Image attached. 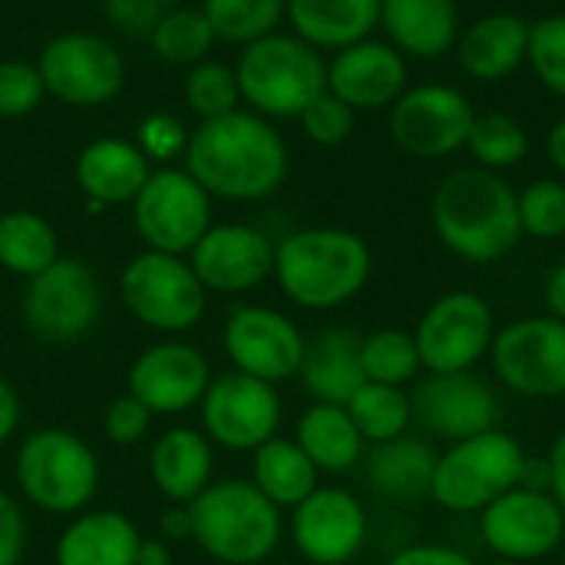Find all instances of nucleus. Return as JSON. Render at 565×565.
<instances>
[{
	"instance_id": "nucleus-17",
	"label": "nucleus",
	"mask_w": 565,
	"mask_h": 565,
	"mask_svg": "<svg viewBox=\"0 0 565 565\" xmlns=\"http://www.w3.org/2000/svg\"><path fill=\"white\" fill-rule=\"evenodd\" d=\"M222 348L232 361V371L278 387L298 377L305 358V334L288 315L275 308L238 305L228 311Z\"/></svg>"
},
{
	"instance_id": "nucleus-42",
	"label": "nucleus",
	"mask_w": 565,
	"mask_h": 565,
	"mask_svg": "<svg viewBox=\"0 0 565 565\" xmlns=\"http://www.w3.org/2000/svg\"><path fill=\"white\" fill-rule=\"evenodd\" d=\"M43 96L46 86L36 63H23V60L0 63V119L30 116L43 103Z\"/></svg>"
},
{
	"instance_id": "nucleus-22",
	"label": "nucleus",
	"mask_w": 565,
	"mask_h": 565,
	"mask_svg": "<svg viewBox=\"0 0 565 565\" xmlns=\"http://www.w3.org/2000/svg\"><path fill=\"white\" fill-rule=\"evenodd\" d=\"M407 89V56L387 40L367 36L328 60V93L354 113L391 109Z\"/></svg>"
},
{
	"instance_id": "nucleus-3",
	"label": "nucleus",
	"mask_w": 565,
	"mask_h": 565,
	"mask_svg": "<svg viewBox=\"0 0 565 565\" xmlns=\"http://www.w3.org/2000/svg\"><path fill=\"white\" fill-rule=\"evenodd\" d=\"M374 271L371 245L341 225L291 232L275 245V281L305 311H334L354 301Z\"/></svg>"
},
{
	"instance_id": "nucleus-1",
	"label": "nucleus",
	"mask_w": 565,
	"mask_h": 565,
	"mask_svg": "<svg viewBox=\"0 0 565 565\" xmlns=\"http://www.w3.org/2000/svg\"><path fill=\"white\" fill-rule=\"evenodd\" d=\"M288 146L281 132L252 109L202 119L185 146V172L212 195L228 202H258L288 179Z\"/></svg>"
},
{
	"instance_id": "nucleus-47",
	"label": "nucleus",
	"mask_w": 565,
	"mask_h": 565,
	"mask_svg": "<svg viewBox=\"0 0 565 565\" xmlns=\"http://www.w3.org/2000/svg\"><path fill=\"white\" fill-rule=\"evenodd\" d=\"M106 13L113 17V23L126 33H139V36H152V26L162 17V3L159 0H109Z\"/></svg>"
},
{
	"instance_id": "nucleus-20",
	"label": "nucleus",
	"mask_w": 565,
	"mask_h": 565,
	"mask_svg": "<svg viewBox=\"0 0 565 565\" xmlns=\"http://www.w3.org/2000/svg\"><path fill=\"white\" fill-rule=\"evenodd\" d=\"M189 265L215 295H245L275 275V242L245 222L212 225L189 252Z\"/></svg>"
},
{
	"instance_id": "nucleus-28",
	"label": "nucleus",
	"mask_w": 565,
	"mask_h": 565,
	"mask_svg": "<svg viewBox=\"0 0 565 565\" xmlns=\"http://www.w3.org/2000/svg\"><path fill=\"white\" fill-rule=\"evenodd\" d=\"M298 377L305 391L315 397V404L344 407L364 384L361 338L348 328H324L321 334L305 341Z\"/></svg>"
},
{
	"instance_id": "nucleus-39",
	"label": "nucleus",
	"mask_w": 565,
	"mask_h": 565,
	"mask_svg": "<svg viewBox=\"0 0 565 565\" xmlns=\"http://www.w3.org/2000/svg\"><path fill=\"white\" fill-rule=\"evenodd\" d=\"M238 76L218 60H202L185 76V103L199 119H218L238 109Z\"/></svg>"
},
{
	"instance_id": "nucleus-58",
	"label": "nucleus",
	"mask_w": 565,
	"mask_h": 565,
	"mask_svg": "<svg viewBox=\"0 0 565 565\" xmlns=\"http://www.w3.org/2000/svg\"><path fill=\"white\" fill-rule=\"evenodd\" d=\"M93 3H109V0H93Z\"/></svg>"
},
{
	"instance_id": "nucleus-13",
	"label": "nucleus",
	"mask_w": 565,
	"mask_h": 565,
	"mask_svg": "<svg viewBox=\"0 0 565 565\" xmlns=\"http://www.w3.org/2000/svg\"><path fill=\"white\" fill-rule=\"evenodd\" d=\"M473 119L477 109L463 89L450 83H420L407 86L391 106V136L407 156L434 162L457 156L467 146Z\"/></svg>"
},
{
	"instance_id": "nucleus-35",
	"label": "nucleus",
	"mask_w": 565,
	"mask_h": 565,
	"mask_svg": "<svg viewBox=\"0 0 565 565\" xmlns=\"http://www.w3.org/2000/svg\"><path fill=\"white\" fill-rule=\"evenodd\" d=\"M463 149L473 156V166L507 172L530 156V132L510 113H477Z\"/></svg>"
},
{
	"instance_id": "nucleus-29",
	"label": "nucleus",
	"mask_w": 565,
	"mask_h": 565,
	"mask_svg": "<svg viewBox=\"0 0 565 565\" xmlns=\"http://www.w3.org/2000/svg\"><path fill=\"white\" fill-rule=\"evenodd\" d=\"M291 33L315 50H344L374 36L381 26V0H288Z\"/></svg>"
},
{
	"instance_id": "nucleus-52",
	"label": "nucleus",
	"mask_w": 565,
	"mask_h": 565,
	"mask_svg": "<svg viewBox=\"0 0 565 565\" xmlns=\"http://www.w3.org/2000/svg\"><path fill=\"white\" fill-rule=\"evenodd\" d=\"M162 540H192V516H189V507L182 503H172L166 513H162Z\"/></svg>"
},
{
	"instance_id": "nucleus-33",
	"label": "nucleus",
	"mask_w": 565,
	"mask_h": 565,
	"mask_svg": "<svg viewBox=\"0 0 565 565\" xmlns=\"http://www.w3.org/2000/svg\"><path fill=\"white\" fill-rule=\"evenodd\" d=\"M60 258L53 225L26 209L0 215V268L20 278H33Z\"/></svg>"
},
{
	"instance_id": "nucleus-9",
	"label": "nucleus",
	"mask_w": 565,
	"mask_h": 565,
	"mask_svg": "<svg viewBox=\"0 0 565 565\" xmlns=\"http://www.w3.org/2000/svg\"><path fill=\"white\" fill-rule=\"evenodd\" d=\"M23 324L46 344H73L86 338L103 315V288L96 271L76 258H56L40 275L26 278L20 298Z\"/></svg>"
},
{
	"instance_id": "nucleus-41",
	"label": "nucleus",
	"mask_w": 565,
	"mask_h": 565,
	"mask_svg": "<svg viewBox=\"0 0 565 565\" xmlns=\"http://www.w3.org/2000/svg\"><path fill=\"white\" fill-rule=\"evenodd\" d=\"M526 66L533 70L543 89L565 99V13H546L540 20H530Z\"/></svg>"
},
{
	"instance_id": "nucleus-54",
	"label": "nucleus",
	"mask_w": 565,
	"mask_h": 565,
	"mask_svg": "<svg viewBox=\"0 0 565 565\" xmlns=\"http://www.w3.org/2000/svg\"><path fill=\"white\" fill-rule=\"evenodd\" d=\"M546 156H550L553 169L565 179V116L553 122V129L546 136Z\"/></svg>"
},
{
	"instance_id": "nucleus-31",
	"label": "nucleus",
	"mask_w": 565,
	"mask_h": 565,
	"mask_svg": "<svg viewBox=\"0 0 565 565\" xmlns=\"http://www.w3.org/2000/svg\"><path fill=\"white\" fill-rule=\"evenodd\" d=\"M295 444L308 454L318 473H348L364 460V437L358 434L348 407L311 404L295 427Z\"/></svg>"
},
{
	"instance_id": "nucleus-50",
	"label": "nucleus",
	"mask_w": 565,
	"mask_h": 565,
	"mask_svg": "<svg viewBox=\"0 0 565 565\" xmlns=\"http://www.w3.org/2000/svg\"><path fill=\"white\" fill-rule=\"evenodd\" d=\"M546 470H550V493L565 513V430L553 440V447L546 454Z\"/></svg>"
},
{
	"instance_id": "nucleus-15",
	"label": "nucleus",
	"mask_w": 565,
	"mask_h": 565,
	"mask_svg": "<svg viewBox=\"0 0 565 565\" xmlns=\"http://www.w3.org/2000/svg\"><path fill=\"white\" fill-rule=\"evenodd\" d=\"M477 516L480 536L497 559L536 563L559 553L565 540V513L550 490L513 487Z\"/></svg>"
},
{
	"instance_id": "nucleus-43",
	"label": "nucleus",
	"mask_w": 565,
	"mask_h": 565,
	"mask_svg": "<svg viewBox=\"0 0 565 565\" xmlns=\"http://www.w3.org/2000/svg\"><path fill=\"white\" fill-rule=\"evenodd\" d=\"M298 119H301V129H305V136H308L311 142L331 149V146H341V142L351 139L354 122H358V113H354L348 103H341L334 93L324 89Z\"/></svg>"
},
{
	"instance_id": "nucleus-48",
	"label": "nucleus",
	"mask_w": 565,
	"mask_h": 565,
	"mask_svg": "<svg viewBox=\"0 0 565 565\" xmlns=\"http://www.w3.org/2000/svg\"><path fill=\"white\" fill-rule=\"evenodd\" d=\"M387 565H477L467 553L444 543H414L391 556Z\"/></svg>"
},
{
	"instance_id": "nucleus-18",
	"label": "nucleus",
	"mask_w": 565,
	"mask_h": 565,
	"mask_svg": "<svg viewBox=\"0 0 565 565\" xmlns=\"http://www.w3.org/2000/svg\"><path fill=\"white\" fill-rule=\"evenodd\" d=\"M411 404H414V420L427 434L447 444H460L467 437L487 434L500 420L497 391L477 371L427 374L424 381H417Z\"/></svg>"
},
{
	"instance_id": "nucleus-21",
	"label": "nucleus",
	"mask_w": 565,
	"mask_h": 565,
	"mask_svg": "<svg viewBox=\"0 0 565 565\" xmlns=\"http://www.w3.org/2000/svg\"><path fill=\"white\" fill-rule=\"evenodd\" d=\"M212 384V367L195 344L159 341L146 348L129 367V394L156 417H175L199 407Z\"/></svg>"
},
{
	"instance_id": "nucleus-10",
	"label": "nucleus",
	"mask_w": 565,
	"mask_h": 565,
	"mask_svg": "<svg viewBox=\"0 0 565 565\" xmlns=\"http://www.w3.org/2000/svg\"><path fill=\"white\" fill-rule=\"evenodd\" d=\"M493 377L530 401L565 394V321L553 315H530L497 328L490 344Z\"/></svg>"
},
{
	"instance_id": "nucleus-19",
	"label": "nucleus",
	"mask_w": 565,
	"mask_h": 565,
	"mask_svg": "<svg viewBox=\"0 0 565 565\" xmlns=\"http://www.w3.org/2000/svg\"><path fill=\"white\" fill-rule=\"evenodd\" d=\"M291 540L311 565H348L367 543V510L344 487H318L291 510Z\"/></svg>"
},
{
	"instance_id": "nucleus-46",
	"label": "nucleus",
	"mask_w": 565,
	"mask_h": 565,
	"mask_svg": "<svg viewBox=\"0 0 565 565\" xmlns=\"http://www.w3.org/2000/svg\"><path fill=\"white\" fill-rule=\"evenodd\" d=\"M26 553V520L20 503L0 490V565H20Z\"/></svg>"
},
{
	"instance_id": "nucleus-38",
	"label": "nucleus",
	"mask_w": 565,
	"mask_h": 565,
	"mask_svg": "<svg viewBox=\"0 0 565 565\" xmlns=\"http://www.w3.org/2000/svg\"><path fill=\"white\" fill-rule=\"evenodd\" d=\"M288 0H202V13L209 17L215 40L228 43H255L278 30L285 20Z\"/></svg>"
},
{
	"instance_id": "nucleus-56",
	"label": "nucleus",
	"mask_w": 565,
	"mask_h": 565,
	"mask_svg": "<svg viewBox=\"0 0 565 565\" xmlns=\"http://www.w3.org/2000/svg\"><path fill=\"white\" fill-rule=\"evenodd\" d=\"M490 565H523V563H510V559H497V563H490Z\"/></svg>"
},
{
	"instance_id": "nucleus-24",
	"label": "nucleus",
	"mask_w": 565,
	"mask_h": 565,
	"mask_svg": "<svg viewBox=\"0 0 565 565\" xmlns=\"http://www.w3.org/2000/svg\"><path fill=\"white\" fill-rule=\"evenodd\" d=\"M530 20L510 10L473 20L457 40V63L477 83H503L526 66Z\"/></svg>"
},
{
	"instance_id": "nucleus-23",
	"label": "nucleus",
	"mask_w": 565,
	"mask_h": 565,
	"mask_svg": "<svg viewBox=\"0 0 565 565\" xmlns=\"http://www.w3.org/2000/svg\"><path fill=\"white\" fill-rule=\"evenodd\" d=\"M384 40L407 60H440L463 33L457 0H381Z\"/></svg>"
},
{
	"instance_id": "nucleus-37",
	"label": "nucleus",
	"mask_w": 565,
	"mask_h": 565,
	"mask_svg": "<svg viewBox=\"0 0 565 565\" xmlns=\"http://www.w3.org/2000/svg\"><path fill=\"white\" fill-rule=\"evenodd\" d=\"M361 367H364V381L371 384H387V387L414 384L417 374L424 371L414 331L384 328L361 338Z\"/></svg>"
},
{
	"instance_id": "nucleus-16",
	"label": "nucleus",
	"mask_w": 565,
	"mask_h": 565,
	"mask_svg": "<svg viewBox=\"0 0 565 565\" xmlns=\"http://www.w3.org/2000/svg\"><path fill=\"white\" fill-rule=\"evenodd\" d=\"M36 70L46 93L66 106H103L119 96L126 83V63L119 50L96 33H60L53 36Z\"/></svg>"
},
{
	"instance_id": "nucleus-26",
	"label": "nucleus",
	"mask_w": 565,
	"mask_h": 565,
	"mask_svg": "<svg viewBox=\"0 0 565 565\" xmlns=\"http://www.w3.org/2000/svg\"><path fill=\"white\" fill-rule=\"evenodd\" d=\"M142 533L119 510H83L56 540V565H136Z\"/></svg>"
},
{
	"instance_id": "nucleus-49",
	"label": "nucleus",
	"mask_w": 565,
	"mask_h": 565,
	"mask_svg": "<svg viewBox=\"0 0 565 565\" xmlns=\"http://www.w3.org/2000/svg\"><path fill=\"white\" fill-rule=\"evenodd\" d=\"M20 417H23L20 394H17L13 384L0 374V447H3L7 440H13V434L20 430Z\"/></svg>"
},
{
	"instance_id": "nucleus-36",
	"label": "nucleus",
	"mask_w": 565,
	"mask_h": 565,
	"mask_svg": "<svg viewBox=\"0 0 565 565\" xmlns=\"http://www.w3.org/2000/svg\"><path fill=\"white\" fill-rule=\"evenodd\" d=\"M152 50L175 66H195L209 56L215 43V30L202 7H166L159 23L152 26Z\"/></svg>"
},
{
	"instance_id": "nucleus-25",
	"label": "nucleus",
	"mask_w": 565,
	"mask_h": 565,
	"mask_svg": "<svg viewBox=\"0 0 565 565\" xmlns=\"http://www.w3.org/2000/svg\"><path fill=\"white\" fill-rule=\"evenodd\" d=\"M215 473V450L212 440L192 427L166 430L149 454V477L152 487L169 500L189 507L195 497L205 493Z\"/></svg>"
},
{
	"instance_id": "nucleus-32",
	"label": "nucleus",
	"mask_w": 565,
	"mask_h": 565,
	"mask_svg": "<svg viewBox=\"0 0 565 565\" xmlns=\"http://www.w3.org/2000/svg\"><path fill=\"white\" fill-rule=\"evenodd\" d=\"M318 477V467L295 444V437H271L252 454V483L278 510H295L298 503H305L321 487Z\"/></svg>"
},
{
	"instance_id": "nucleus-7",
	"label": "nucleus",
	"mask_w": 565,
	"mask_h": 565,
	"mask_svg": "<svg viewBox=\"0 0 565 565\" xmlns=\"http://www.w3.org/2000/svg\"><path fill=\"white\" fill-rule=\"evenodd\" d=\"M530 454L500 427L450 444L437 457L430 500L447 513H480L513 487H520Z\"/></svg>"
},
{
	"instance_id": "nucleus-14",
	"label": "nucleus",
	"mask_w": 565,
	"mask_h": 565,
	"mask_svg": "<svg viewBox=\"0 0 565 565\" xmlns=\"http://www.w3.org/2000/svg\"><path fill=\"white\" fill-rule=\"evenodd\" d=\"M199 414H202V434L212 440V447L218 444L225 450L255 454L262 444L278 437L281 397L275 384L228 371L209 384Z\"/></svg>"
},
{
	"instance_id": "nucleus-27",
	"label": "nucleus",
	"mask_w": 565,
	"mask_h": 565,
	"mask_svg": "<svg viewBox=\"0 0 565 565\" xmlns=\"http://www.w3.org/2000/svg\"><path fill=\"white\" fill-rule=\"evenodd\" d=\"M149 175V159L136 142L126 139H96L76 159V185L93 202V209L126 202L132 205Z\"/></svg>"
},
{
	"instance_id": "nucleus-34",
	"label": "nucleus",
	"mask_w": 565,
	"mask_h": 565,
	"mask_svg": "<svg viewBox=\"0 0 565 565\" xmlns=\"http://www.w3.org/2000/svg\"><path fill=\"white\" fill-rule=\"evenodd\" d=\"M344 407H348L358 434L371 447L407 437V430L414 424V404H411L407 387H387V384L364 381Z\"/></svg>"
},
{
	"instance_id": "nucleus-8",
	"label": "nucleus",
	"mask_w": 565,
	"mask_h": 565,
	"mask_svg": "<svg viewBox=\"0 0 565 565\" xmlns=\"http://www.w3.org/2000/svg\"><path fill=\"white\" fill-rule=\"evenodd\" d=\"M119 298L126 311L149 331L185 334L202 321L209 291L192 271L189 258L146 248L122 268Z\"/></svg>"
},
{
	"instance_id": "nucleus-30",
	"label": "nucleus",
	"mask_w": 565,
	"mask_h": 565,
	"mask_svg": "<svg viewBox=\"0 0 565 565\" xmlns=\"http://www.w3.org/2000/svg\"><path fill=\"white\" fill-rule=\"evenodd\" d=\"M437 450L427 440L417 437H397L387 444H377L367 460L364 473L374 493L394 500V503H414L430 497L434 470H437Z\"/></svg>"
},
{
	"instance_id": "nucleus-11",
	"label": "nucleus",
	"mask_w": 565,
	"mask_h": 565,
	"mask_svg": "<svg viewBox=\"0 0 565 565\" xmlns=\"http://www.w3.org/2000/svg\"><path fill=\"white\" fill-rule=\"evenodd\" d=\"M497 338V318L483 295L447 291L427 305L414 328L420 364L427 374H460L473 371Z\"/></svg>"
},
{
	"instance_id": "nucleus-45",
	"label": "nucleus",
	"mask_w": 565,
	"mask_h": 565,
	"mask_svg": "<svg viewBox=\"0 0 565 565\" xmlns=\"http://www.w3.org/2000/svg\"><path fill=\"white\" fill-rule=\"evenodd\" d=\"M152 417H156V414H152L139 397H132V394L126 391V394H119V397L106 407V414H103V430H106V437H109L116 447H132V444H142V440L149 437Z\"/></svg>"
},
{
	"instance_id": "nucleus-44",
	"label": "nucleus",
	"mask_w": 565,
	"mask_h": 565,
	"mask_svg": "<svg viewBox=\"0 0 565 565\" xmlns=\"http://www.w3.org/2000/svg\"><path fill=\"white\" fill-rule=\"evenodd\" d=\"M189 129L179 116L172 113H152L139 122V132H136V146L146 159H156V162H172L179 156H185V146H189Z\"/></svg>"
},
{
	"instance_id": "nucleus-40",
	"label": "nucleus",
	"mask_w": 565,
	"mask_h": 565,
	"mask_svg": "<svg viewBox=\"0 0 565 565\" xmlns=\"http://www.w3.org/2000/svg\"><path fill=\"white\" fill-rule=\"evenodd\" d=\"M516 212L523 238L556 242L565 235V182L563 179H536L523 192H516Z\"/></svg>"
},
{
	"instance_id": "nucleus-51",
	"label": "nucleus",
	"mask_w": 565,
	"mask_h": 565,
	"mask_svg": "<svg viewBox=\"0 0 565 565\" xmlns=\"http://www.w3.org/2000/svg\"><path fill=\"white\" fill-rule=\"evenodd\" d=\"M543 305H546V315L565 321V262L550 268L543 281Z\"/></svg>"
},
{
	"instance_id": "nucleus-12",
	"label": "nucleus",
	"mask_w": 565,
	"mask_h": 565,
	"mask_svg": "<svg viewBox=\"0 0 565 565\" xmlns=\"http://www.w3.org/2000/svg\"><path fill=\"white\" fill-rule=\"evenodd\" d=\"M132 225L149 252L185 258L212 228V195L185 169H159L132 199Z\"/></svg>"
},
{
	"instance_id": "nucleus-2",
	"label": "nucleus",
	"mask_w": 565,
	"mask_h": 565,
	"mask_svg": "<svg viewBox=\"0 0 565 565\" xmlns=\"http://www.w3.org/2000/svg\"><path fill=\"white\" fill-rule=\"evenodd\" d=\"M430 222L444 248L470 265H493L523 242L516 189L480 166L444 175L430 202Z\"/></svg>"
},
{
	"instance_id": "nucleus-53",
	"label": "nucleus",
	"mask_w": 565,
	"mask_h": 565,
	"mask_svg": "<svg viewBox=\"0 0 565 565\" xmlns=\"http://www.w3.org/2000/svg\"><path fill=\"white\" fill-rule=\"evenodd\" d=\"M136 565H172V550L166 540H146L139 543V553H136Z\"/></svg>"
},
{
	"instance_id": "nucleus-6",
	"label": "nucleus",
	"mask_w": 565,
	"mask_h": 565,
	"mask_svg": "<svg viewBox=\"0 0 565 565\" xmlns=\"http://www.w3.org/2000/svg\"><path fill=\"white\" fill-rule=\"evenodd\" d=\"M99 460L86 440L63 427L33 430L13 460L17 490L43 513L76 516L99 490Z\"/></svg>"
},
{
	"instance_id": "nucleus-5",
	"label": "nucleus",
	"mask_w": 565,
	"mask_h": 565,
	"mask_svg": "<svg viewBox=\"0 0 565 565\" xmlns=\"http://www.w3.org/2000/svg\"><path fill=\"white\" fill-rule=\"evenodd\" d=\"M238 93L265 119H298L328 89V60L295 33L248 43L235 66Z\"/></svg>"
},
{
	"instance_id": "nucleus-4",
	"label": "nucleus",
	"mask_w": 565,
	"mask_h": 565,
	"mask_svg": "<svg viewBox=\"0 0 565 565\" xmlns=\"http://www.w3.org/2000/svg\"><path fill=\"white\" fill-rule=\"evenodd\" d=\"M189 516L199 550L225 565L265 563L281 543V510L252 480L209 483Z\"/></svg>"
},
{
	"instance_id": "nucleus-55",
	"label": "nucleus",
	"mask_w": 565,
	"mask_h": 565,
	"mask_svg": "<svg viewBox=\"0 0 565 565\" xmlns=\"http://www.w3.org/2000/svg\"><path fill=\"white\" fill-rule=\"evenodd\" d=\"M159 3H162V7H182L185 0H159Z\"/></svg>"
},
{
	"instance_id": "nucleus-57",
	"label": "nucleus",
	"mask_w": 565,
	"mask_h": 565,
	"mask_svg": "<svg viewBox=\"0 0 565 565\" xmlns=\"http://www.w3.org/2000/svg\"><path fill=\"white\" fill-rule=\"evenodd\" d=\"M559 556H563V565H565V540H563V546H559Z\"/></svg>"
}]
</instances>
